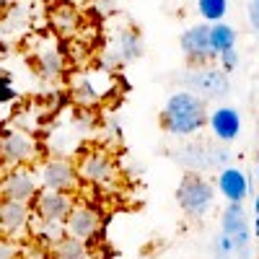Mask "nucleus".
<instances>
[{"instance_id":"nucleus-1","label":"nucleus","mask_w":259,"mask_h":259,"mask_svg":"<svg viewBox=\"0 0 259 259\" xmlns=\"http://www.w3.org/2000/svg\"><path fill=\"white\" fill-rule=\"evenodd\" d=\"M207 114H210L207 101H202L192 91L182 89V91H174L166 99L163 109L158 114V124L166 135L187 140V138L200 135L207 127Z\"/></svg>"},{"instance_id":"nucleus-2","label":"nucleus","mask_w":259,"mask_h":259,"mask_svg":"<svg viewBox=\"0 0 259 259\" xmlns=\"http://www.w3.org/2000/svg\"><path fill=\"white\" fill-rule=\"evenodd\" d=\"M174 197H177V205L182 207V212L187 215V218L200 221L212 210L218 192H215V184L207 182L202 174L187 171V174L179 179V187H177Z\"/></svg>"},{"instance_id":"nucleus-3","label":"nucleus","mask_w":259,"mask_h":259,"mask_svg":"<svg viewBox=\"0 0 259 259\" xmlns=\"http://www.w3.org/2000/svg\"><path fill=\"white\" fill-rule=\"evenodd\" d=\"M117 89V80L112 75V70L106 68H94V70H83V73H73L70 75V99L78 106H96L101 101H106Z\"/></svg>"},{"instance_id":"nucleus-4","label":"nucleus","mask_w":259,"mask_h":259,"mask_svg":"<svg viewBox=\"0 0 259 259\" xmlns=\"http://www.w3.org/2000/svg\"><path fill=\"white\" fill-rule=\"evenodd\" d=\"M41 161V145L36 138L26 130L11 127L0 135V166L3 168H18V166H29Z\"/></svg>"},{"instance_id":"nucleus-5","label":"nucleus","mask_w":259,"mask_h":259,"mask_svg":"<svg viewBox=\"0 0 259 259\" xmlns=\"http://www.w3.org/2000/svg\"><path fill=\"white\" fill-rule=\"evenodd\" d=\"M75 168H78V179L85 184H94V187H109L119 177V168H117L112 150L104 145L80 150V156L75 158Z\"/></svg>"},{"instance_id":"nucleus-6","label":"nucleus","mask_w":259,"mask_h":259,"mask_svg":"<svg viewBox=\"0 0 259 259\" xmlns=\"http://www.w3.org/2000/svg\"><path fill=\"white\" fill-rule=\"evenodd\" d=\"M184 89L200 96L202 101H223L231 96V78L218 68V65H202V68H192L182 75Z\"/></svg>"},{"instance_id":"nucleus-7","label":"nucleus","mask_w":259,"mask_h":259,"mask_svg":"<svg viewBox=\"0 0 259 259\" xmlns=\"http://www.w3.org/2000/svg\"><path fill=\"white\" fill-rule=\"evenodd\" d=\"M36 179H39V189H50V192H68V194H73L80 187L75 158H68V156H47V158H41L39 166H36Z\"/></svg>"},{"instance_id":"nucleus-8","label":"nucleus","mask_w":259,"mask_h":259,"mask_svg":"<svg viewBox=\"0 0 259 259\" xmlns=\"http://www.w3.org/2000/svg\"><path fill=\"white\" fill-rule=\"evenodd\" d=\"M39 192V179L36 168L18 166V168H6L0 174V200H13V202H34Z\"/></svg>"},{"instance_id":"nucleus-9","label":"nucleus","mask_w":259,"mask_h":259,"mask_svg":"<svg viewBox=\"0 0 259 259\" xmlns=\"http://www.w3.org/2000/svg\"><path fill=\"white\" fill-rule=\"evenodd\" d=\"M221 231L228 236L236 246V256H251V226L246 218V210L239 202H228L221 212Z\"/></svg>"},{"instance_id":"nucleus-10","label":"nucleus","mask_w":259,"mask_h":259,"mask_svg":"<svg viewBox=\"0 0 259 259\" xmlns=\"http://www.w3.org/2000/svg\"><path fill=\"white\" fill-rule=\"evenodd\" d=\"M145 52V45H143V36L138 34V29H119L112 39V45L106 47L104 52V65L101 68L112 70V68H122V65H130L135 62L138 57H143Z\"/></svg>"},{"instance_id":"nucleus-11","label":"nucleus","mask_w":259,"mask_h":259,"mask_svg":"<svg viewBox=\"0 0 259 259\" xmlns=\"http://www.w3.org/2000/svg\"><path fill=\"white\" fill-rule=\"evenodd\" d=\"M207 31H210V24H194V26H187L182 31V36H179L182 55H184L187 65H192V68H202V65H212L215 62Z\"/></svg>"},{"instance_id":"nucleus-12","label":"nucleus","mask_w":259,"mask_h":259,"mask_svg":"<svg viewBox=\"0 0 259 259\" xmlns=\"http://www.w3.org/2000/svg\"><path fill=\"white\" fill-rule=\"evenodd\" d=\"M75 197L68 192H50V189H39L36 197L31 202L34 221H50V223H65L68 212L73 210Z\"/></svg>"},{"instance_id":"nucleus-13","label":"nucleus","mask_w":259,"mask_h":259,"mask_svg":"<svg viewBox=\"0 0 259 259\" xmlns=\"http://www.w3.org/2000/svg\"><path fill=\"white\" fill-rule=\"evenodd\" d=\"M99 231H101L99 207L75 202L73 210L68 212V218H65V236H73V239H80V241H91L99 236Z\"/></svg>"},{"instance_id":"nucleus-14","label":"nucleus","mask_w":259,"mask_h":259,"mask_svg":"<svg viewBox=\"0 0 259 259\" xmlns=\"http://www.w3.org/2000/svg\"><path fill=\"white\" fill-rule=\"evenodd\" d=\"M34 212L29 202H13V200H0V233L6 239H24L31 231Z\"/></svg>"},{"instance_id":"nucleus-15","label":"nucleus","mask_w":259,"mask_h":259,"mask_svg":"<svg viewBox=\"0 0 259 259\" xmlns=\"http://www.w3.org/2000/svg\"><path fill=\"white\" fill-rule=\"evenodd\" d=\"M215 192H218L226 202L244 205L251 194V179L239 166H223V168H218V177H215Z\"/></svg>"},{"instance_id":"nucleus-16","label":"nucleus","mask_w":259,"mask_h":259,"mask_svg":"<svg viewBox=\"0 0 259 259\" xmlns=\"http://www.w3.org/2000/svg\"><path fill=\"white\" fill-rule=\"evenodd\" d=\"M207 127H210V133H212L215 140L228 145L233 140H239L244 119H241V112L236 109V106L221 104V106H215V109L207 114Z\"/></svg>"},{"instance_id":"nucleus-17","label":"nucleus","mask_w":259,"mask_h":259,"mask_svg":"<svg viewBox=\"0 0 259 259\" xmlns=\"http://www.w3.org/2000/svg\"><path fill=\"white\" fill-rule=\"evenodd\" d=\"M34 70L45 80H60L65 73V55L57 45H39L34 52Z\"/></svg>"},{"instance_id":"nucleus-18","label":"nucleus","mask_w":259,"mask_h":259,"mask_svg":"<svg viewBox=\"0 0 259 259\" xmlns=\"http://www.w3.org/2000/svg\"><path fill=\"white\" fill-rule=\"evenodd\" d=\"M50 26L57 36H73L80 29V13L73 3H52L50 6Z\"/></svg>"},{"instance_id":"nucleus-19","label":"nucleus","mask_w":259,"mask_h":259,"mask_svg":"<svg viewBox=\"0 0 259 259\" xmlns=\"http://www.w3.org/2000/svg\"><path fill=\"white\" fill-rule=\"evenodd\" d=\"M47 259H94L89 241L73 239V236H62L47 249Z\"/></svg>"},{"instance_id":"nucleus-20","label":"nucleus","mask_w":259,"mask_h":259,"mask_svg":"<svg viewBox=\"0 0 259 259\" xmlns=\"http://www.w3.org/2000/svg\"><path fill=\"white\" fill-rule=\"evenodd\" d=\"M207 36H210V50H212V55H215V57H218L221 52H226V50H233V47H236V39H239L236 29H233L231 24H226V21L210 24Z\"/></svg>"},{"instance_id":"nucleus-21","label":"nucleus","mask_w":259,"mask_h":259,"mask_svg":"<svg viewBox=\"0 0 259 259\" xmlns=\"http://www.w3.org/2000/svg\"><path fill=\"white\" fill-rule=\"evenodd\" d=\"M31 233L36 236V244H45L47 249L65 236V223H50V221H31Z\"/></svg>"},{"instance_id":"nucleus-22","label":"nucleus","mask_w":259,"mask_h":259,"mask_svg":"<svg viewBox=\"0 0 259 259\" xmlns=\"http://www.w3.org/2000/svg\"><path fill=\"white\" fill-rule=\"evenodd\" d=\"M197 13L202 16L205 24H218V21H226L228 0H197Z\"/></svg>"},{"instance_id":"nucleus-23","label":"nucleus","mask_w":259,"mask_h":259,"mask_svg":"<svg viewBox=\"0 0 259 259\" xmlns=\"http://www.w3.org/2000/svg\"><path fill=\"white\" fill-rule=\"evenodd\" d=\"M236 256V246L228 236L221 231L218 236L212 239V259H233Z\"/></svg>"},{"instance_id":"nucleus-24","label":"nucleus","mask_w":259,"mask_h":259,"mask_svg":"<svg viewBox=\"0 0 259 259\" xmlns=\"http://www.w3.org/2000/svg\"><path fill=\"white\" fill-rule=\"evenodd\" d=\"M239 50H226V52H221L218 57H215V62H218V68L226 73V75H231V73H236V68H239Z\"/></svg>"},{"instance_id":"nucleus-25","label":"nucleus","mask_w":259,"mask_h":259,"mask_svg":"<svg viewBox=\"0 0 259 259\" xmlns=\"http://www.w3.org/2000/svg\"><path fill=\"white\" fill-rule=\"evenodd\" d=\"M0 259H18V244L0 236Z\"/></svg>"},{"instance_id":"nucleus-26","label":"nucleus","mask_w":259,"mask_h":259,"mask_svg":"<svg viewBox=\"0 0 259 259\" xmlns=\"http://www.w3.org/2000/svg\"><path fill=\"white\" fill-rule=\"evenodd\" d=\"M246 13H249V24H251L254 34H259V0H251Z\"/></svg>"},{"instance_id":"nucleus-27","label":"nucleus","mask_w":259,"mask_h":259,"mask_svg":"<svg viewBox=\"0 0 259 259\" xmlns=\"http://www.w3.org/2000/svg\"><path fill=\"white\" fill-rule=\"evenodd\" d=\"M251 236L259 239V215H254V223H251Z\"/></svg>"},{"instance_id":"nucleus-28","label":"nucleus","mask_w":259,"mask_h":259,"mask_svg":"<svg viewBox=\"0 0 259 259\" xmlns=\"http://www.w3.org/2000/svg\"><path fill=\"white\" fill-rule=\"evenodd\" d=\"M45 3H73V6H78V3H83V0H45Z\"/></svg>"},{"instance_id":"nucleus-29","label":"nucleus","mask_w":259,"mask_h":259,"mask_svg":"<svg viewBox=\"0 0 259 259\" xmlns=\"http://www.w3.org/2000/svg\"><path fill=\"white\" fill-rule=\"evenodd\" d=\"M254 215H259V192H256V197H254Z\"/></svg>"},{"instance_id":"nucleus-30","label":"nucleus","mask_w":259,"mask_h":259,"mask_svg":"<svg viewBox=\"0 0 259 259\" xmlns=\"http://www.w3.org/2000/svg\"><path fill=\"white\" fill-rule=\"evenodd\" d=\"M254 179L259 182V163H256V168H254Z\"/></svg>"},{"instance_id":"nucleus-31","label":"nucleus","mask_w":259,"mask_h":259,"mask_svg":"<svg viewBox=\"0 0 259 259\" xmlns=\"http://www.w3.org/2000/svg\"><path fill=\"white\" fill-rule=\"evenodd\" d=\"M8 3H11V0H0V8H6Z\"/></svg>"}]
</instances>
